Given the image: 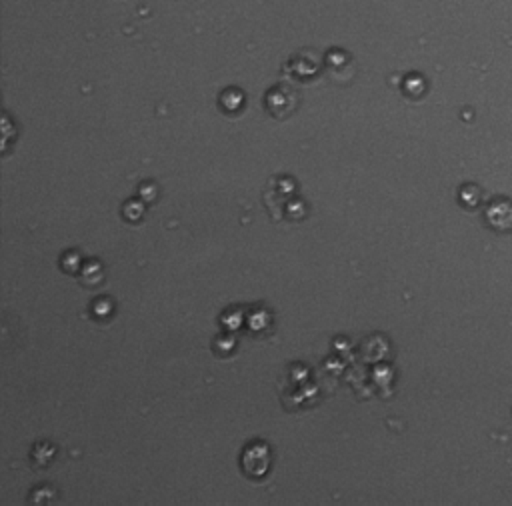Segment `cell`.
<instances>
[{
    "label": "cell",
    "mask_w": 512,
    "mask_h": 506,
    "mask_svg": "<svg viewBox=\"0 0 512 506\" xmlns=\"http://www.w3.org/2000/svg\"><path fill=\"white\" fill-rule=\"evenodd\" d=\"M270 464L269 446L262 443H252L244 448L243 452V470L248 479H260L267 474Z\"/></svg>",
    "instance_id": "obj_1"
},
{
    "label": "cell",
    "mask_w": 512,
    "mask_h": 506,
    "mask_svg": "<svg viewBox=\"0 0 512 506\" xmlns=\"http://www.w3.org/2000/svg\"><path fill=\"white\" fill-rule=\"evenodd\" d=\"M487 223L494 230H512V202L506 198H496L487 209Z\"/></svg>",
    "instance_id": "obj_2"
}]
</instances>
